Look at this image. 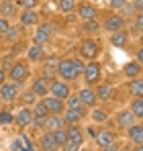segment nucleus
Here are the masks:
<instances>
[{
	"label": "nucleus",
	"mask_w": 143,
	"mask_h": 151,
	"mask_svg": "<svg viewBox=\"0 0 143 151\" xmlns=\"http://www.w3.org/2000/svg\"><path fill=\"white\" fill-rule=\"evenodd\" d=\"M55 72L64 82H72V80H78L80 74L84 72V63L80 59H64L57 63Z\"/></svg>",
	"instance_id": "obj_1"
},
{
	"label": "nucleus",
	"mask_w": 143,
	"mask_h": 151,
	"mask_svg": "<svg viewBox=\"0 0 143 151\" xmlns=\"http://www.w3.org/2000/svg\"><path fill=\"white\" fill-rule=\"evenodd\" d=\"M6 78H10L14 84H23L25 80L29 78V65H27V61H14L10 65V72L6 74Z\"/></svg>",
	"instance_id": "obj_2"
},
{
	"label": "nucleus",
	"mask_w": 143,
	"mask_h": 151,
	"mask_svg": "<svg viewBox=\"0 0 143 151\" xmlns=\"http://www.w3.org/2000/svg\"><path fill=\"white\" fill-rule=\"evenodd\" d=\"M49 92H51V96H55V98H59V100H66V98L72 94L70 84L64 82V80H51V84H49Z\"/></svg>",
	"instance_id": "obj_3"
},
{
	"label": "nucleus",
	"mask_w": 143,
	"mask_h": 151,
	"mask_svg": "<svg viewBox=\"0 0 143 151\" xmlns=\"http://www.w3.org/2000/svg\"><path fill=\"white\" fill-rule=\"evenodd\" d=\"M84 82L88 86H94L96 82L100 80V63L98 61H90L88 65H84Z\"/></svg>",
	"instance_id": "obj_4"
},
{
	"label": "nucleus",
	"mask_w": 143,
	"mask_h": 151,
	"mask_svg": "<svg viewBox=\"0 0 143 151\" xmlns=\"http://www.w3.org/2000/svg\"><path fill=\"white\" fill-rule=\"evenodd\" d=\"M80 53H82V57H86V59H94L96 55L100 53V43H98L96 39H86V41H82V45H80Z\"/></svg>",
	"instance_id": "obj_5"
},
{
	"label": "nucleus",
	"mask_w": 143,
	"mask_h": 151,
	"mask_svg": "<svg viewBox=\"0 0 143 151\" xmlns=\"http://www.w3.org/2000/svg\"><path fill=\"white\" fill-rule=\"evenodd\" d=\"M0 98L4 102H14L19 98V84H0Z\"/></svg>",
	"instance_id": "obj_6"
},
{
	"label": "nucleus",
	"mask_w": 143,
	"mask_h": 151,
	"mask_svg": "<svg viewBox=\"0 0 143 151\" xmlns=\"http://www.w3.org/2000/svg\"><path fill=\"white\" fill-rule=\"evenodd\" d=\"M94 94H96V100H102V102L117 100V90L113 86H108V84H100L94 90Z\"/></svg>",
	"instance_id": "obj_7"
},
{
	"label": "nucleus",
	"mask_w": 143,
	"mask_h": 151,
	"mask_svg": "<svg viewBox=\"0 0 143 151\" xmlns=\"http://www.w3.org/2000/svg\"><path fill=\"white\" fill-rule=\"evenodd\" d=\"M51 35H53V25H49V23L39 25L37 33H35V37H33V41H35L37 45H45L49 39H51Z\"/></svg>",
	"instance_id": "obj_8"
},
{
	"label": "nucleus",
	"mask_w": 143,
	"mask_h": 151,
	"mask_svg": "<svg viewBox=\"0 0 143 151\" xmlns=\"http://www.w3.org/2000/svg\"><path fill=\"white\" fill-rule=\"evenodd\" d=\"M104 31L106 33H117V31H123L125 29V19L119 17V14H113V17H106L104 21Z\"/></svg>",
	"instance_id": "obj_9"
},
{
	"label": "nucleus",
	"mask_w": 143,
	"mask_h": 151,
	"mask_svg": "<svg viewBox=\"0 0 143 151\" xmlns=\"http://www.w3.org/2000/svg\"><path fill=\"white\" fill-rule=\"evenodd\" d=\"M64 127H66L64 119H59L57 114H47V116L43 119V131H45V133H53V131L64 129Z\"/></svg>",
	"instance_id": "obj_10"
},
{
	"label": "nucleus",
	"mask_w": 143,
	"mask_h": 151,
	"mask_svg": "<svg viewBox=\"0 0 143 151\" xmlns=\"http://www.w3.org/2000/svg\"><path fill=\"white\" fill-rule=\"evenodd\" d=\"M49 84H51V80L37 78V80L33 82V86H31V92H33L37 98H43V96H47V92H49Z\"/></svg>",
	"instance_id": "obj_11"
},
{
	"label": "nucleus",
	"mask_w": 143,
	"mask_h": 151,
	"mask_svg": "<svg viewBox=\"0 0 143 151\" xmlns=\"http://www.w3.org/2000/svg\"><path fill=\"white\" fill-rule=\"evenodd\" d=\"M43 104H45V108L49 110V114H61L64 112V100H59V98H55V96H43Z\"/></svg>",
	"instance_id": "obj_12"
},
{
	"label": "nucleus",
	"mask_w": 143,
	"mask_h": 151,
	"mask_svg": "<svg viewBox=\"0 0 143 151\" xmlns=\"http://www.w3.org/2000/svg\"><path fill=\"white\" fill-rule=\"evenodd\" d=\"M78 14H80L82 21H96L98 19V8L92 6V4H88V2H84L78 8Z\"/></svg>",
	"instance_id": "obj_13"
},
{
	"label": "nucleus",
	"mask_w": 143,
	"mask_h": 151,
	"mask_svg": "<svg viewBox=\"0 0 143 151\" xmlns=\"http://www.w3.org/2000/svg\"><path fill=\"white\" fill-rule=\"evenodd\" d=\"M19 19H21V25L23 27H33V25L39 23V12L35 8H25Z\"/></svg>",
	"instance_id": "obj_14"
},
{
	"label": "nucleus",
	"mask_w": 143,
	"mask_h": 151,
	"mask_svg": "<svg viewBox=\"0 0 143 151\" xmlns=\"http://www.w3.org/2000/svg\"><path fill=\"white\" fill-rule=\"evenodd\" d=\"M39 147L43 151H59V145L53 137V133H43L41 139H39Z\"/></svg>",
	"instance_id": "obj_15"
},
{
	"label": "nucleus",
	"mask_w": 143,
	"mask_h": 151,
	"mask_svg": "<svg viewBox=\"0 0 143 151\" xmlns=\"http://www.w3.org/2000/svg\"><path fill=\"white\" fill-rule=\"evenodd\" d=\"M117 123H119L121 129H125V131H127L129 127H133L135 123H137V119H135V116H133V112L127 108V110H121L119 114H117Z\"/></svg>",
	"instance_id": "obj_16"
},
{
	"label": "nucleus",
	"mask_w": 143,
	"mask_h": 151,
	"mask_svg": "<svg viewBox=\"0 0 143 151\" xmlns=\"http://www.w3.org/2000/svg\"><path fill=\"white\" fill-rule=\"evenodd\" d=\"M86 116V110H76V108H68L64 112V123L66 125H78L82 119Z\"/></svg>",
	"instance_id": "obj_17"
},
{
	"label": "nucleus",
	"mask_w": 143,
	"mask_h": 151,
	"mask_svg": "<svg viewBox=\"0 0 143 151\" xmlns=\"http://www.w3.org/2000/svg\"><path fill=\"white\" fill-rule=\"evenodd\" d=\"M14 119H17V125H19V127H31L33 119H35V114H33L31 106H23V108H21V112H19Z\"/></svg>",
	"instance_id": "obj_18"
},
{
	"label": "nucleus",
	"mask_w": 143,
	"mask_h": 151,
	"mask_svg": "<svg viewBox=\"0 0 143 151\" xmlns=\"http://www.w3.org/2000/svg\"><path fill=\"white\" fill-rule=\"evenodd\" d=\"M129 39H131V35L123 29V31H117V33H110V43L115 45V47H119V49H123V47H127L129 45Z\"/></svg>",
	"instance_id": "obj_19"
},
{
	"label": "nucleus",
	"mask_w": 143,
	"mask_h": 151,
	"mask_svg": "<svg viewBox=\"0 0 143 151\" xmlns=\"http://www.w3.org/2000/svg\"><path fill=\"white\" fill-rule=\"evenodd\" d=\"M78 96H80V102L88 108H92V106H96V94H94V90L92 88H82L80 92H78Z\"/></svg>",
	"instance_id": "obj_20"
},
{
	"label": "nucleus",
	"mask_w": 143,
	"mask_h": 151,
	"mask_svg": "<svg viewBox=\"0 0 143 151\" xmlns=\"http://www.w3.org/2000/svg\"><path fill=\"white\" fill-rule=\"evenodd\" d=\"M94 139H96V145L98 147H104V145H110L113 141H117V135L113 131H98Z\"/></svg>",
	"instance_id": "obj_21"
},
{
	"label": "nucleus",
	"mask_w": 143,
	"mask_h": 151,
	"mask_svg": "<svg viewBox=\"0 0 143 151\" xmlns=\"http://www.w3.org/2000/svg\"><path fill=\"white\" fill-rule=\"evenodd\" d=\"M17 10H19V6L14 4V0H2V2H0V14H2L4 19L17 17Z\"/></svg>",
	"instance_id": "obj_22"
},
{
	"label": "nucleus",
	"mask_w": 143,
	"mask_h": 151,
	"mask_svg": "<svg viewBox=\"0 0 143 151\" xmlns=\"http://www.w3.org/2000/svg\"><path fill=\"white\" fill-rule=\"evenodd\" d=\"M127 133H129V139H131L135 145H143V127L139 125V123H135L133 127H129Z\"/></svg>",
	"instance_id": "obj_23"
},
{
	"label": "nucleus",
	"mask_w": 143,
	"mask_h": 151,
	"mask_svg": "<svg viewBox=\"0 0 143 151\" xmlns=\"http://www.w3.org/2000/svg\"><path fill=\"white\" fill-rule=\"evenodd\" d=\"M129 94L133 98H143V80L141 78H133V82H129Z\"/></svg>",
	"instance_id": "obj_24"
},
{
	"label": "nucleus",
	"mask_w": 143,
	"mask_h": 151,
	"mask_svg": "<svg viewBox=\"0 0 143 151\" xmlns=\"http://www.w3.org/2000/svg\"><path fill=\"white\" fill-rule=\"evenodd\" d=\"M123 74L127 76V78H139V76H141V63L129 61V63L123 68Z\"/></svg>",
	"instance_id": "obj_25"
},
{
	"label": "nucleus",
	"mask_w": 143,
	"mask_h": 151,
	"mask_svg": "<svg viewBox=\"0 0 143 151\" xmlns=\"http://www.w3.org/2000/svg\"><path fill=\"white\" fill-rule=\"evenodd\" d=\"M129 110L133 112V116L137 121H141L143 119V98H133V102L129 104Z\"/></svg>",
	"instance_id": "obj_26"
},
{
	"label": "nucleus",
	"mask_w": 143,
	"mask_h": 151,
	"mask_svg": "<svg viewBox=\"0 0 143 151\" xmlns=\"http://www.w3.org/2000/svg\"><path fill=\"white\" fill-rule=\"evenodd\" d=\"M43 55H45V49H43L41 45H37V43L27 51V57H29L31 61H39V59H43Z\"/></svg>",
	"instance_id": "obj_27"
},
{
	"label": "nucleus",
	"mask_w": 143,
	"mask_h": 151,
	"mask_svg": "<svg viewBox=\"0 0 143 151\" xmlns=\"http://www.w3.org/2000/svg\"><path fill=\"white\" fill-rule=\"evenodd\" d=\"M2 39H4V41H8V43L19 41V39H21V29H19V27H8V31L2 35Z\"/></svg>",
	"instance_id": "obj_28"
},
{
	"label": "nucleus",
	"mask_w": 143,
	"mask_h": 151,
	"mask_svg": "<svg viewBox=\"0 0 143 151\" xmlns=\"http://www.w3.org/2000/svg\"><path fill=\"white\" fill-rule=\"evenodd\" d=\"M66 133H68V139H74L78 143H84V133L76 125H70V129H66Z\"/></svg>",
	"instance_id": "obj_29"
},
{
	"label": "nucleus",
	"mask_w": 143,
	"mask_h": 151,
	"mask_svg": "<svg viewBox=\"0 0 143 151\" xmlns=\"http://www.w3.org/2000/svg\"><path fill=\"white\" fill-rule=\"evenodd\" d=\"M141 23H143V14H137L135 21L129 25V33H131L133 37H141Z\"/></svg>",
	"instance_id": "obj_30"
},
{
	"label": "nucleus",
	"mask_w": 143,
	"mask_h": 151,
	"mask_svg": "<svg viewBox=\"0 0 143 151\" xmlns=\"http://www.w3.org/2000/svg\"><path fill=\"white\" fill-rule=\"evenodd\" d=\"M31 110H33L35 119H45V116L49 114V110L45 108V104H43V102H35V104L31 106Z\"/></svg>",
	"instance_id": "obj_31"
},
{
	"label": "nucleus",
	"mask_w": 143,
	"mask_h": 151,
	"mask_svg": "<svg viewBox=\"0 0 143 151\" xmlns=\"http://www.w3.org/2000/svg\"><path fill=\"white\" fill-rule=\"evenodd\" d=\"M66 100H68V108H76V110H86V106H84V104L80 102V96H78V94H70V96H68Z\"/></svg>",
	"instance_id": "obj_32"
},
{
	"label": "nucleus",
	"mask_w": 143,
	"mask_h": 151,
	"mask_svg": "<svg viewBox=\"0 0 143 151\" xmlns=\"http://www.w3.org/2000/svg\"><path fill=\"white\" fill-rule=\"evenodd\" d=\"M90 116H92L94 123H104V121L108 119V110H106V108H94Z\"/></svg>",
	"instance_id": "obj_33"
},
{
	"label": "nucleus",
	"mask_w": 143,
	"mask_h": 151,
	"mask_svg": "<svg viewBox=\"0 0 143 151\" xmlns=\"http://www.w3.org/2000/svg\"><path fill=\"white\" fill-rule=\"evenodd\" d=\"M121 10H123V14L125 17H129V19H135L137 17V10H135V4L131 2V0H127L123 6H121Z\"/></svg>",
	"instance_id": "obj_34"
},
{
	"label": "nucleus",
	"mask_w": 143,
	"mask_h": 151,
	"mask_svg": "<svg viewBox=\"0 0 143 151\" xmlns=\"http://www.w3.org/2000/svg\"><path fill=\"white\" fill-rule=\"evenodd\" d=\"M17 100H21L25 106H33V104L37 102V96L29 90V92H25V94H19V98H17Z\"/></svg>",
	"instance_id": "obj_35"
},
{
	"label": "nucleus",
	"mask_w": 143,
	"mask_h": 151,
	"mask_svg": "<svg viewBox=\"0 0 143 151\" xmlns=\"http://www.w3.org/2000/svg\"><path fill=\"white\" fill-rule=\"evenodd\" d=\"M57 6L61 12H72L76 8V0H57Z\"/></svg>",
	"instance_id": "obj_36"
},
{
	"label": "nucleus",
	"mask_w": 143,
	"mask_h": 151,
	"mask_svg": "<svg viewBox=\"0 0 143 151\" xmlns=\"http://www.w3.org/2000/svg\"><path fill=\"white\" fill-rule=\"evenodd\" d=\"M82 31H86V33H98L100 31V23L98 21H84Z\"/></svg>",
	"instance_id": "obj_37"
},
{
	"label": "nucleus",
	"mask_w": 143,
	"mask_h": 151,
	"mask_svg": "<svg viewBox=\"0 0 143 151\" xmlns=\"http://www.w3.org/2000/svg\"><path fill=\"white\" fill-rule=\"evenodd\" d=\"M53 137H55V141H57V145L61 147V145L66 143V139H68V133H66V127H64V129H57V131H53Z\"/></svg>",
	"instance_id": "obj_38"
},
{
	"label": "nucleus",
	"mask_w": 143,
	"mask_h": 151,
	"mask_svg": "<svg viewBox=\"0 0 143 151\" xmlns=\"http://www.w3.org/2000/svg\"><path fill=\"white\" fill-rule=\"evenodd\" d=\"M41 78H45V80H55V76H57V72H55V68L53 65H43V70H41Z\"/></svg>",
	"instance_id": "obj_39"
},
{
	"label": "nucleus",
	"mask_w": 143,
	"mask_h": 151,
	"mask_svg": "<svg viewBox=\"0 0 143 151\" xmlns=\"http://www.w3.org/2000/svg\"><path fill=\"white\" fill-rule=\"evenodd\" d=\"M64 151H78L82 147V143H78V141H74V139H66V143L61 145Z\"/></svg>",
	"instance_id": "obj_40"
},
{
	"label": "nucleus",
	"mask_w": 143,
	"mask_h": 151,
	"mask_svg": "<svg viewBox=\"0 0 143 151\" xmlns=\"http://www.w3.org/2000/svg\"><path fill=\"white\" fill-rule=\"evenodd\" d=\"M12 121H14V116H12L8 110H2V112H0V123H2V125H8V123H12Z\"/></svg>",
	"instance_id": "obj_41"
},
{
	"label": "nucleus",
	"mask_w": 143,
	"mask_h": 151,
	"mask_svg": "<svg viewBox=\"0 0 143 151\" xmlns=\"http://www.w3.org/2000/svg\"><path fill=\"white\" fill-rule=\"evenodd\" d=\"M39 4V0H19L17 6H23V8H35Z\"/></svg>",
	"instance_id": "obj_42"
},
{
	"label": "nucleus",
	"mask_w": 143,
	"mask_h": 151,
	"mask_svg": "<svg viewBox=\"0 0 143 151\" xmlns=\"http://www.w3.org/2000/svg\"><path fill=\"white\" fill-rule=\"evenodd\" d=\"M23 49H25L23 43H19V41H17V43H10V55H19Z\"/></svg>",
	"instance_id": "obj_43"
},
{
	"label": "nucleus",
	"mask_w": 143,
	"mask_h": 151,
	"mask_svg": "<svg viewBox=\"0 0 143 151\" xmlns=\"http://www.w3.org/2000/svg\"><path fill=\"white\" fill-rule=\"evenodd\" d=\"M8 27H10V23H8V19L0 17V35H4V33L8 31Z\"/></svg>",
	"instance_id": "obj_44"
},
{
	"label": "nucleus",
	"mask_w": 143,
	"mask_h": 151,
	"mask_svg": "<svg viewBox=\"0 0 143 151\" xmlns=\"http://www.w3.org/2000/svg\"><path fill=\"white\" fill-rule=\"evenodd\" d=\"M119 149H121V145L117 141H113L110 145H104V147H102V151H119Z\"/></svg>",
	"instance_id": "obj_45"
},
{
	"label": "nucleus",
	"mask_w": 143,
	"mask_h": 151,
	"mask_svg": "<svg viewBox=\"0 0 143 151\" xmlns=\"http://www.w3.org/2000/svg\"><path fill=\"white\" fill-rule=\"evenodd\" d=\"M125 2H127V0H110L108 4H110V8H117V10H121V6H123Z\"/></svg>",
	"instance_id": "obj_46"
},
{
	"label": "nucleus",
	"mask_w": 143,
	"mask_h": 151,
	"mask_svg": "<svg viewBox=\"0 0 143 151\" xmlns=\"http://www.w3.org/2000/svg\"><path fill=\"white\" fill-rule=\"evenodd\" d=\"M12 63H14V61H12V57H4V59H2V61H0V65H2V68H4V70H6V68H10V65H12Z\"/></svg>",
	"instance_id": "obj_47"
},
{
	"label": "nucleus",
	"mask_w": 143,
	"mask_h": 151,
	"mask_svg": "<svg viewBox=\"0 0 143 151\" xmlns=\"http://www.w3.org/2000/svg\"><path fill=\"white\" fill-rule=\"evenodd\" d=\"M10 149L12 151H21L23 147H21V139H17V141H12V145H10Z\"/></svg>",
	"instance_id": "obj_48"
},
{
	"label": "nucleus",
	"mask_w": 143,
	"mask_h": 151,
	"mask_svg": "<svg viewBox=\"0 0 143 151\" xmlns=\"http://www.w3.org/2000/svg\"><path fill=\"white\" fill-rule=\"evenodd\" d=\"M4 82H6V70L0 65V84H4Z\"/></svg>",
	"instance_id": "obj_49"
},
{
	"label": "nucleus",
	"mask_w": 143,
	"mask_h": 151,
	"mask_svg": "<svg viewBox=\"0 0 143 151\" xmlns=\"http://www.w3.org/2000/svg\"><path fill=\"white\" fill-rule=\"evenodd\" d=\"M143 61V51H141V47H137V63H141Z\"/></svg>",
	"instance_id": "obj_50"
},
{
	"label": "nucleus",
	"mask_w": 143,
	"mask_h": 151,
	"mask_svg": "<svg viewBox=\"0 0 143 151\" xmlns=\"http://www.w3.org/2000/svg\"><path fill=\"white\" fill-rule=\"evenodd\" d=\"M135 151H143V147H141V145H137V147H135Z\"/></svg>",
	"instance_id": "obj_51"
},
{
	"label": "nucleus",
	"mask_w": 143,
	"mask_h": 151,
	"mask_svg": "<svg viewBox=\"0 0 143 151\" xmlns=\"http://www.w3.org/2000/svg\"><path fill=\"white\" fill-rule=\"evenodd\" d=\"M21 151H33V147H29V149H21Z\"/></svg>",
	"instance_id": "obj_52"
},
{
	"label": "nucleus",
	"mask_w": 143,
	"mask_h": 151,
	"mask_svg": "<svg viewBox=\"0 0 143 151\" xmlns=\"http://www.w3.org/2000/svg\"><path fill=\"white\" fill-rule=\"evenodd\" d=\"M0 43H2V35H0Z\"/></svg>",
	"instance_id": "obj_53"
}]
</instances>
